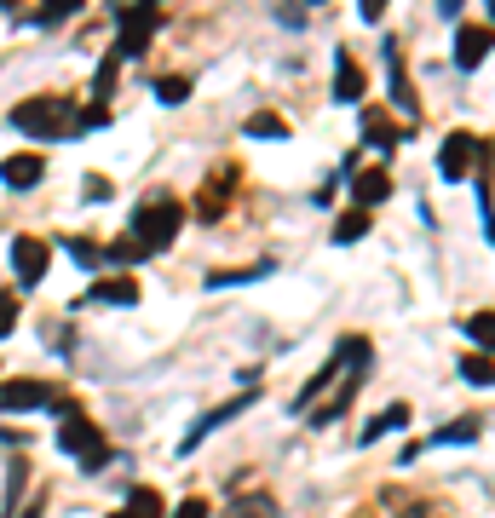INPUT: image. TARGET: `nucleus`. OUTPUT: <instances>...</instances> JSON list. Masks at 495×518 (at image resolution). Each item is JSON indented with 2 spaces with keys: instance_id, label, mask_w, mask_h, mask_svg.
<instances>
[{
  "instance_id": "obj_1",
  "label": "nucleus",
  "mask_w": 495,
  "mask_h": 518,
  "mask_svg": "<svg viewBox=\"0 0 495 518\" xmlns=\"http://www.w3.org/2000/svg\"><path fill=\"white\" fill-rule=\"evenodd\" d=\"M12 127L18 133H29V139H64V133H75L81 127V116H75L70 98H29V104H18L12 110Z\"/></svg>"
},
{
  "instance_id": "obj_2",
  "label": "nucleus",
  "mask_w": 495,
  "mask_h": 518,
  "mask_svg": "<svg viewBox=\"0 0 495 518\" xmlns=\"http://www.w3.org/2000/svg\"><path fill=\"white\" fill-rule=\"evenodd\" d=\"M179 225H185V208H179L173 196H150V202H139V213H133V242H139L144 254H156V248H167V242L179 236Z\"/></svg>"
},
{
  "instance_id": "obj_3",
  "label": "nucleus",
  "mask_w": 495,
  "mask_h": 518,
  "mask_svg": "<svg viewBox=\"0 0 495 518\" xmlns=\"http://www.w3.org/2000/svg\"><path fill=\"white\" fill-rule=\"evenodd\" d=\"M58 449H64V455H75L87 472H104V467H110V444H104V432H98L93 421H81V415H64V426H58Z\"/></svg>"
},
{
  "instance_id": "obj_4",
  "label": "nucleus",
  "mask_w": 495,
  "mask_h": 518,
  "mask_svg": "<svg viewBox=\"0 0 495 518\" xmlns=\"http://www.w3.org/2000/svg\"><path fill=\"white\" fill-rule=\"evenodd\" d=\"M116 24V58H139L150 47V35L162 29V6H121Z\"/></svg>"
},
{
  "instance_id": "obj_5",
  "label": "nucleus",
  "mask_w": 495,
  "mask_h": 518,
  "mask_svg": "<svg viewBox=\"0 0 495 518\" xmlns=\"http://www.w3.org/2000/svg\"><path fill=\"white\" fill-rule=\"evenodd\" d=\"M47 259H52V248L41 236H12V271H18V283L35 288L47 277Z\"/></svg>"
},
{
  "instance_id": "obj_6",
  "label": "nucleus",
  "mask_w": 495,
  "mask_h": 518,
  "mask_svg": "<svg viewBox=\"0 0 495 518\" xmlns=\"http://www.w3.org/2000/svg\"><path fill=\"white\" fill-rule=\"evenodd\" d=\"M490 52H495V29L490 24H461L455 29V64H461V70H478Z\"/></svg>"
},
{
  "instance_id": "obj_7",
  "label": "nucleus",
  "mask_w": 495,
  "mask_h": 518,
  "mask_svg": "<svg viewBox=\"0 0 495 518\" xmlns=\"http://www.w3.org/2000/svg\"><path fill=\"white\" fill-rule=\"evenodd\" d=\"M472 162H478V139H472V133H449L444 150H438V173H444V179H467Z\"/></svg>"
},
{
  "instance_id": "obj_8",
  "label": "nucleus",
  "mask_w": 495,
  "mask_h": 518,
  "mask_svg": "<svg viewBox=\"0 0 495 518\" xmlns=\"http://www.w3.org/2000/svg\"><path fill=\"white\" fill-rule=\"evenodd\" d=\"M58 392H47L41 380H0V409L6 415H18V409H41V403H52Z\"/></svg>"
},
{
  "instance_id": "obj_9",
  "label": "nucleus",
  "mask_w": 495,
  "mask_h": 518,
  "mask_svg": "<svg viewBox=\"0 0 495 518\" xmlns=\"http://www.w3.org/2000/svg\"><path fill=\"white\" fill-rule=\"evenodd\" d=\"M41 173H47V162L41 156H6L0 162V179H6V190H29V185H41Z\"/></svg>"
},
{
  "instance_id": "obj_10",
  "label": "nucleus",
  "mask_w": 495,
  "mask_h": 518,
  "mask_svg": "<svg viewBox=\"0 0 495 518\" xmlns=\"http://www.w3.org/2000/svg\"><path fill=\"white\" fill-rule=\"evenodd\" d=\"M386 196H392V179H386L380 167H369V173H352V202L363 213L375 208V202H386Z\"/></svg>"
},
{
  "instance_id": "obj_11",
  "label": "nucleus",
  "mask_w": 495,
  "mask_h": 518,
  "mask_svg": "<svg viewBox=\"0 0 495 518\" xmlns=\"http://www.w3.org/2000/svg\"><path fill=\"white\" fill-rule=\"evenodd\" d=\"M248 403H254V398H248V392H242V398H231V403H219V409H208V415H202V421L190 426L185 449H196V444H202V438H208V432H213V426H225V421H231V415H242V409H248Z\"/></svg>"
},
{
  "instance_id": "obj_12",
  "label": "nucleus",
  "mask_w": 495,
  "mask_h": 518,
  "mask_svg": "<svg viewBox=\"0 0 495 518\" xmlns=\"http://www.w3.org/2000/svg\"><path fill=\"white\" fill-rule=\"evenodd\" d=\"M334 98H340V104H357V98H363V70L352 64V52L334 58Z\"/></svg>"
},
{
  "instance_id": "obj_13",
  "label": "nucleus",
  "mask_w": 495,
  "mask_h": 518,
  "mask_svg": "<svg viewBox=\"0 0 495 518\" xmlns=\"http://www.w3.org/2000/svg\"><path fill=\"white\" fill-rule=\"evenodd\" d=\"M386 58H392V98H398V110L415 121V87H409V70H403V52L398 41H386Z\"/></svg>"
},
{
  "instance_id": "obj_14",
  "label": "nucleus",
  "mask_w": 495,
  "mask_h": 518,
  "mask_svg": "<svg viewBox=\"0 0 495 518\" xmlns=\"http://www.w3.org/2000/svg\"><path fill=\"white\" fill-rule=\"evenodd\" d=\"M363 144H375V150H398V127L386 110H363Z\"/></svg>"
},
{
  "instance_id": "obj_15",
  "label": "nucleus",
  "mask_w": 495,
  "mask_h": 518,
  "mask_svg": "<svg viewBox=\"0 0 495 518\" xmlns=\"http://www.w3.org/2000/svg\"><path fill=\"white\" fill-rule=\"evenodd\" d=\"M409 426V403H386L375 421H369V432H363V444H375V438H386V432H403Z\"/></svg>"
},
{
  "instance_id": "obj_16",
  "label": "nucleus",
  "mask_w": 495,
  "mask_h": 518,
  "mask_svg": "<svg viewBox=\"0 0 495 518\" xmlns=\"http://www.w3.org/2000/svg\"><path fill=\"white\" fill-rule=\"evenodd\" d=\"M93 300H104V306H133V300H139V283H133V277H104V283L93 288Z\"/></svg>"
},
{
  "instance_id": "obj_17",
  "label": "nucleus",
  "mask_w": 495,
  "mask_h": 518,
  "mask_svg": "<svg viewBox=\"0 0 495 518\" xmlns=\"http://www.w3.org/2000/svg\"><path fill=\"white\" fill-rule=\"evenodd\" d=\"M219 518H277V501L271 495H236Z\"/></svg>"
},
{
  "instance_id": "obj_18",
  "label": "nucleus",
  "mask_w": 495,
  "mask_h": 518,
  "mask_svg": "<svg viewBox=\"0 0 495 518\" xmlns=\"http://www.w3.org/2000/svg\"><path fill=\"white\" fill-rule=\"evenodd\" d=\"M260 277H271V259H260V265H242V271H208V288H236V283H260Z\"/></svg>"
},
{
  "instance_id": "obj_19",
  "label": "nucleus",
  "mask_w": 495,
  "mask_h": 518,
  "mask_svg": "<svg viewBox=\"0 0 495 518\" xmlns=\"http://www.w3.org/2000/svg\"><path fill=\"white\" fill-rule=\"evenodd\" d=\"M478 432H484V426H478V415H461L455 426H438V432H432V444H472Z\"/></svg>"
},
{
  "instance_id": "obj_20",
  "label": "nucleus",
  "mask_w": 495,
  "mask_h": 518,
  "mask_svg": "<svg viewBox=\"0 0 495 518\" xmlns=\"http://www.w3.org/2000/svg\"><path fill=\"white\" fill-rule=\"evenodd\" d=\"M363 236H369V213L346 208V213H340V225H334V242H363Z\"/></svg>"
},
{
  "instance_id": "obj_21",
  "label": "nucleus",
  "mask_w": 495,
  "mask_h": 518,
  "mask_svg": "<svg viewBox=\"0 0 495 518\" xmlns=\"http://www.w3.org/2000/svg\"><path fill=\"white\" fill-rule=\"evenodd\" d=\"M248 139H288V121L260 110V116H248Z\"/></svg>"
},
{
  "instance_id": "obj_22",
  "label": "nucleus",
  "mask_w": 495,
  "mask_h": 518,
  "mask_svg": "<svg viewBox=\"0 0 495 518\" xmlns=\"http://www.w3.org/2000/svg\"><path fill=\"white\" fill-rule=\"evenodd\" d=\"M127 513L133 518H162V495L150 490V484H139V490L127 495Z\"/></svg>"
},
{
  "instance_id": "obj_23",
  "label": "nucleus",
  "mask_w": 495,
  "mask_h": 518,
  "mask_svg": "<svg viewBox=\"0 0 495 518\" xmlns=\"http://www.w3.org/2000/svg\"><path fill=\"white\" fill-rule=\"evenodd\" d=\"M461 375H467L472 386H495V357H484V352L461 357Z\"/></svg>"
},
{
  "instance_id": "obj_24",
  "label": "nucleus",
  "mask_w": 495,
  "mask_h": 518,
  "mask_svg": "<svg viewBox=\"0 0 495 518\" xmlns=\"http://www.w3.org/2000/svg\"><path fill=\"white\" fill-rule=\"evenodd\" d=\"M116 75H121V58L110 52V58L98 64V75H93V98H98V104H104V98L116 93Z\"/></svg>"
},
{
  "instance_id": "obj_25",
  "label": "nucleus",
  "mask_w": 495,
  "mask_h": 518,
  "mask_svg": "<svg viewBox=\"0 0 495 518\" xmlns=\"http://www.w3.org/2000/svg\"><path fill=\"white\" fill-rule=\"evenodd\" d=\"M225 202H231V196H225V179H219V185L208 179V190H202V202H196V213H202V219H219V213H225Z\"/></svg>"
},
{
  "instance_id": "obj_26",
  "label": "nucleus",
  "mask_w": 495,
  "mask_h": 518,
  "mask_svg": "<svg viewBox=\"0 0 495 518\" xmlns=\"http://www.w3.org/2000/svg\"><path fill=\"white\" fill-rule=\"evenodd\" d=\"M467 334L478 340V346H490V352H495V311H472V317H467Z\"/></svg>"
},
{
  "instance_id": "obj_27",
  "label": "nucleus",
  "mask_w": 495,
  "mask_h": 518,
  "mask_svg": "<svg viewBox=\"0 0 495 518\" xmlns=\"http://www.w3.org/2000/svg\"><path fill=\"white\" fill-rule=\"evenodd\" d=\"M156 98H162V104H185L190 81H185V75H162V81H156Z\"/></svg>"
},
{
  "instance_id": "obj_28",
  "label": "nucleus",
  "mask_w": 495,
  "mask_h": 518,
  "mask_svg": "<svg viewBox=\"0 0 495 518\" xmlns=\"http://www.w3.org/2000/svg\"><path fill=\"white\" fill-rule=\"evenodd\" d=\"M64 254H70L75 265H98V259H104V248H93V242H81V236H64Z\"/></svg>"
},
{
  "instance_id": "obj_29",
  "label": "nucleus",
  "mask_w": 495,
  "mask_h": 518,
  "mask_svg": "<svg viewBox=\"0 0 495 518\" xmlns=\"http://www.w3.org/2000/svg\"><path fill=\"white\" fill-rule=\"evenodd\" d=\"M104 259H116V265H139L144 248H139V242H110V248H104Z\"/></svg>"
},
{
  "instance_id": "obj_30",
  "label": "nucleus",
  "mask_w": 495,
  "mask_h": 518,
  "mask_svg": "<svg viewBox=\"0 0 495 518\" xmlns=\"http://www.w3.org/2000/svg\"><path fill=\"white\" fill-rule=\"evenodd\" d=\"M18 329V294H0V340Z\"/></svg>"
},
{
  "instance_id": "obj_31",
  "label": "nucleus",
  "mask_w": 495,
  "mask_h": 518,
  "mask_svg": "<svg viewBox=\"0 0 495 518\" xmlns=\"http://www.w3.org/2000/svg\"><path fill=\"white\" fill-rule=\"evenodd\" d=\"M75 12V0H52L47 12H41V18H35V24H58V18H70Z\"/></svg>"
},
{
  "instance_id": "obj_32",
  "label": "nucleus",
  "mask_w": 495,
  "mask_h": 518,
  "mask_svg": "<svg viewBox=\"0 0 495 518\" xmlns=\"http://www.w3.org/2000/svg\"><path fill=\"white\" fill-rule=\"evenodd\" d=\"M173 518H208V501L202 495H190V501H179V513Z\"/></svg>"
},
{
  "instance_id": "obj_33",
  "label": "nucleus",
  "mask_w": 495,
  "mask_h": 518,
  "mask_svg": "<svg viewBox=\"0 0 495 518\" xmlns=\"http://www.w3.org/2000/svg\"><path fill=\"white\" fill-rule=\"evenodd\" d=\"M104 121H110V110H104V104H93V110L81 116V127H104Z\"/></svg>"
},
{
  "instance_id": "obj_34",
  "label": "nucleus",
  "mask_w": 495,
  "mask_h": 518,
  "mask_svg": "<svg viewBox=\"0 0 495 518\" xmlns=\"http://www.w3.org/2000/svg\"><path fill=\"white\" fill-rule=\"evenodd\" d=\"M398 518H449L444 507H409V513H398Z\"/></svg>"
},
{
  "instance_id": "obj_35",
  "label": "nucleus",
  "mask_w": 495,
  "mask_h": 518,
  "mask_svg": "<svg viewBox=\"0 0 495 518\" xmlns=\"http://www.w3.org/2000/svg\"><path fill=\"white\" fill-rule=\"evenodd\" d=\"M484 231H490V242H495V213H484Z\"/></svg>"
},
{
  "instance_id": "obj_36",
  "label": "nucleus",
  "mask_w": 495,
  "mask_h": 518,
  "mask_svg": "<svg viewBox=\"0 0 495 518\" xmlns=\"http://www.w3.org/2000/svg\"><path fill=\"white\" fill-rule=\"evenodd\" d=\"M110 518H133V513H110Z\"/></svg>"
},
{
  "instance_id": "obj_37",
  "label": "nucleus",
  "mask_w": 495,
  "mask_h": 518,
  "mask_svg": "<svg viewBox=\"0 0 495 518\" xmlns=\"http://www.w3.org/2000/svg\"><path fill=\"white\" fill-rule=\"evenodd\" d=\"M490 18H495V6H490Z\"/></svg>"
}]
</instances>
